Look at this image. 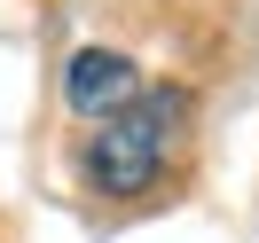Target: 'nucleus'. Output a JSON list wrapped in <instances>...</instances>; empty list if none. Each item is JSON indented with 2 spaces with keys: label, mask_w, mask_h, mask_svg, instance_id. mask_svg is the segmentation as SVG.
<instances>
[{
  "label": "nucleus",
  "mask_w": 259,
  "mask_h": 243,
  "mask_svg": "<svg viewBox=\"0 0 259 243\" xmlns=\"http://www.w3.org/2000/svg\"><path fill=\"white\" fill-rule=\"evenodd\" d=\"M181 118H189V94L181 86H142L134 102H118L95 126V149H87V173H95L102 196H149L181 141Z\"/></svg>",
  "instance_id": "nucleus-1"
},
{
  "label": "nucleus",
  "mask_w": 259,
  "mask_h": 243,
  "mask_svg": "<svg viewBox=\"0 0 259 243\" xmlns=\"http://www.w3.org/2000/svg\"><path fill=\"white\" fill-rule=\"evenodd\" d=\"M63 94H71V110H79V118H110L118 102L142 94V71H134L126 55H110V47H87V55H71Z\"/></svg>",
  "instance_id": "nucleus-2"
}]
</instances>
